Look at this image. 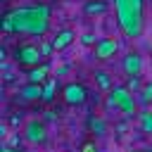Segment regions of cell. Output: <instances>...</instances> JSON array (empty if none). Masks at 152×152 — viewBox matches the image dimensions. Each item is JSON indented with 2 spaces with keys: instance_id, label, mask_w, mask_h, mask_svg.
Listing matches in <instances>:
<instances>
[{
  "instance_id": "cell-4",
  "label": "cell",
  "mask_w": 152,
  "mask_h": 152,
  "mask_svg": "<svg viewBox=\"0 0 152 152\" xmlns=\"http://www.w3.org/2000/svg\"><path fill=\"white\" fill-rule=\"evenodd\" d=\"M45 138H48L45 121H40V119H28V121L24 124V140H26L28 145H40V142H45Z\"/></svg>"
},
{
  "instance_id": "cell-24",
  "label": "cell",
  "mask_w": 152,
  "mask_h": 152,
  "mask_svg": "<svg viewBox=\"0 0 152 152\" xmlns=\"http://www.w3.org/2000/svg\"><path fill=\"white\" fill-rule=\"evenodd\" d=\"M142 152H152V150H142Z\"/></svg>"
},
{
  "instance_id": "cell-22",
  "label": "cell",
  "mask_w": 152,
  "mask_h": 152,
  "mask_svg": "<svg viewBox=\"0 0 152 152\" xmlns=\"http://www.w3.org/2000/svg\"><path fill=\"white\" fill-rule=\"evenodd\" d=\"M83 152H95V150H93V145H86V147H83Z\"/></svg>"
},
{
  "instance_id": "cell-10",
  "label": "cell",
  "mask_w": 152,
  "mask_h": 152,
  "mask_svg": "<svg viewBox=\"0 0 152 152\" xmlns=\"http://www.w3.org/2000/svg\"><path fill=\"white\" fill-rule=\"evenodd\" d=\"M74 38H76V33H74L71 28H64V31H59V33L52 38V45H55V50H64V48H69V45L74 43Z\"/></svg>"
},
{
  "instance_id": "cell-20",
  "label": "cell",
  "mask_w": 152,
  "mask_h": 152,
  "mask_svg": "<svg viewBox=\"0 0 152 152\" xmlns=\"http://www.w3.org/2000/svg\"><path fill=\"white\" fill-rule=\"evenodd\" d=\"M52 50H55V45H52V43H40V52H43V57H48Z\"/></svg>"
},
{
  "instance_id": "cell-1",
  "label": "cell",
  "mask_w": 152,
  "mask_h": 152,
  "mask_svg": "<svg viewBox=\"0 0 152 152\" xmlns=\"http://www.w3.org/2000/svg\"><path fill=\"white\" fill-rule=\"evenodd\" d=\"M50 28V7H17L2 17V33H26V36H45Z\"/></svg>"
},
{
  "instance_id": "cell-13",
  "label": "cell",
  "mask_w": 152,
  "mask_h": 152,
  "mask_svg": "<svg viewBox=\"0 0 152 152\" xmlns=\"http://www.w3.org/2000/svg\"><path fill=\"white\" fill-rule=\"evenodd\" d=\"M138 126H140V131H142V133L152 135V109H145V112L140 114V119H138Z\"/></svg>"
},
{
  "instance_id": "cell-14",
  "label": "cell",
  "mask_w": 152,
  "mask_h": 152,
  "mask_svg": "<svg viewBox=\"0 0 152 152\" xmlns=\"http://www.w3.org/2000/svg\"><path fill=\"white\" fill-rule=\"evenodd\" d=\"M55 88H57V81H55V78H48V81L43 83V102H52Z\"/></svg>"
},
{
  "instance_id": "cell-6",
  "label": "cell",
  "mask_w": 152,
  "mask_h": 152,
  "mask_svg": "<svg viewBox=\"0 0 152 152\" xmlns=\"http://www.w3.org/2000/svg\"><path fill=\"white\" fill-rule=\"evenodd\" d=\"M62 97H64V102L66 104H71V107H78V104H83L86 102V88L81 86V83H66L64 88H62Z\"/></svg>"
},
{
  "instance_id": "cell-18",
  "label": "cell",
  "mask_w": 152,
  "mask_h": 152,
  "mask_svg": "<svg viewBox=\"0 0 152 152\" xmlns=\"http://www.w3.org/2000/svg\"><path fill=\"white\" fill-rule=\"evenodd\" d=\"M126 88L133 93V90H138L140 88V76H135V78H128V83H126Z\"/></svg>"
},
{
  "instance_id": "cell-19",
  "label": "cell",
  "mask_w": 152,
  "mask_h": 152,
  "mask_svg": "<svg viewBox=\"0 0 152 152\" xmlns=\"http://www.w3.org/2000/svg\"><path fill=\"white\" fill-rule=\"evenodd\" d=\"M81 43H83V45H93V43H97V38H95L93 33H83V36H81Z\"/></svg>"
},
{
  "instance_id": "cell-8",
  "label": "cell",
  "mask_w": 152,
  "mask_h": 152,
  "mask_svg": "<svg viewBox=\"0 0 152 152\" xmlns=\"http://www.w3.org/2000/svg\"><path fill=\"white\" fill-rule=\"evenodd\" d=\"M116 50H119V43L114 38H100L95 43V57L97 59H112L116 55Z\"/></svg>"
},
{
  "instance_id": "cell-7",
  "label": "cell",
  "mask_w": 152,
  "mask_h": 152,
  "mask_svg": "<svg viewBox=\"0 0 152 152\" xmlns=\"http://www.w3.org/2000/svg\"><path fill=\"white\" fill-rule=\"evenodd\" d=\"M121 69H124V74H126L128 78L140 76V71H142V57H140L138 52H128V55L124 57V62H121Z\"/></svg>"
},
{
  "instance_id": "cell-17",
  "label": "cell",
  "mask_w": 152,
  "mask_h": 152,
  "mask_svg": "<svg viewBox=\"0 0 152 152\" xmlns=\"http://www.w3.org/2000/svg\"><path fill=\"white\" fill-rule=\"evenodd\" d=\"M90 128H93V131H95L97 135H102L107 126H104V121H102V119H97V116H93V119H90Z\"/></svg>"
},
{
  "instance_id": "cell-3",
  "label": "cell",
  "mask_w": 152,
  "mask_h": 152,
  "mask_svg": "<svg viewBox=\"0 0 152 152\" xmlns=\"http://www.w3.org/2000/svg\"><path fill=\"white\" fill-rule=\"evenodd\" d=\"M109 107L121 112L126 119H131L133 112H135V100H133V95L126 86H114L109 90Z\"/></svg>"
},
{
  "instance_id": "cell-21",
  "label": "cell",
  "mask_w": 152,
  "mask_h": 152,
  "mask_svg": "<svg viewBox=\"0 0 152 152\" xmlns=\"http://www.w3.org/2000/svg\"><path fill=\"white\" fill-rule=\"evenodd\" d=\"M2 152H17L14 147H7V145H2Z\"/></svg>"
},
{
  "instance_id": "cell-2",
  "label": "cell",
  "mask_w": 152,
  "mask_h": 152,
  "mask_svg": "<svg viewBox=\"0 0 152 152\" xmlns=\"http://www.w3.org/2000/svg\"><path fill=\"white\" fill-rule=\"evenodd\" d=\"M116 24L126 38H138L145 24V0H114Z\"/></svg>"
},
{
  "instance_id": "cell-16",
  "label": "cell",
  "mask_w": 152,
  "mask_h": 152,
  "mask_svg": "<svg viewBox=\"0 0 152 152\" xmlns=\"http://www.w3.org/2000/svg\"><path fill=\"white\" fill-rule=\"evenodd\" d=\"M138 95H140L142 104H150V102H152V81H147V83L140 88V93H138Z\"/></svg>"
},
{
  "instance_id": "cell-12",
  "label": "cell",
  "mask_w": 152,
  "mask_h": 152,
  "mask_svg": "<svg viewBox=\"0 0 152 152\" xmlns=\"http://www.w3.org/2000/svg\"><path fill=\"white\" fill-rule=\"evenodd\" d=\"M83 12H86L88 17L104 14V12H107V2H104V0H88V2L83 5Z\"/></svg>"
},
{
  "instance_id": "cell-5",
  "label": "cell",
  "mask_w": 152,
  "mask_h": 152,
  "mask_svg": "<svg viewBox=\"0 0 152 152\" xmlns=\"http://www.w3.org/2000/svg\"><path fill=\"white\" fill-rule=\"evenodd\" d=\"M40 57H43V52H40V48H36V45H19L17 52H14L17 64H19V66H28V69L38 66V64H40Z\"/></svg>"
},
{
  "instance_id": "cell-15",
  "label": "cell",
  "mask_w": 152,
  "mask_h": 152,
  "mask_svg": "<svg viewBox=\"0 0 152 152\" xmlns=\"http://www.w3.org/2000/svg\"><path fill=\"white\" fill-rule=\"evenodd\" d=\"M95 81H97V86H100L102 90H112V88H114V86H112L109 74H107V71H102V69H100V71H95Z\"/></svg>"
},
{
  "instance_id": "cell-9",
  "label": "cell",
  "mask_w": 152,
  "mask_h": 152,
  "mask_svg": "<svg viewBox=\"0 0 152 152\" xmlns=\"http://www.w3.org/2000/svg\"><path fill=\"white\" fill-rule=\"evenodd\" d=\"M19 100L21 102H33V100H43V83H26L19 90Z\"/></svg>"
},
{
  "instance_id": "cell-11",
  "label": "cell",
  "mask_w": 152,
  "mask_h": 152,
  "mask_svg": "<svg viewBox=\"0 0 152 152\" xmlns=\"http://www.w3.org/2000/svg\"><path fill=\"white\" fill-rule=\"evenodd\" d=\"M48 76H50V64H38V66H33L28 71V81L31 83H45Z\"/></svg>"
},
{
  "instance_id": "cell-23",
  "label": "cell",
  "mask_w": 152,
  "mask_h": 152,
  "mask_svg": "<svg viewBox=\"0 0 152 152\" xmlns=\"http://www.w3.org/2000/svg\"><path fill=\"white\" fill-rule=\"evenodd\" d=\"M131 152H142V150H131Z\"/></svg>"
}]
</instances>
